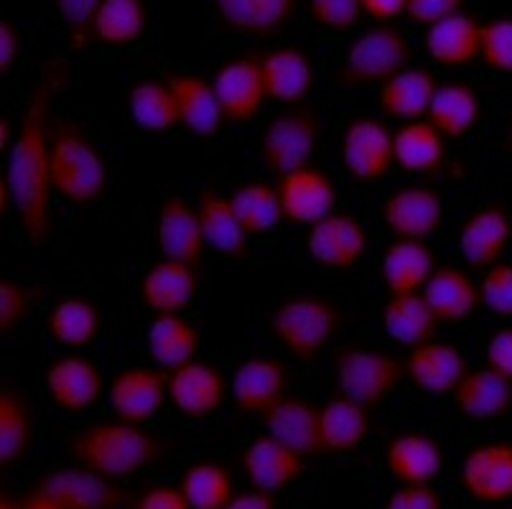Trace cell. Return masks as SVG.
Segmentation results:
<instances>
[{"label": "cell", "instance_id": "cell-37", "mask_svg": "<svg viewBox=\"0 0 512 509\" xmlns=\"http://www.w3.org/2000/svg\"><path fill=\"white\" fill-rule=\"evenodd\" d=\"M319 428L324 454H355L372 433L370 410L337 392L319 408Z\"/></svg>", "mask_w": 512, "mask_h": 509}, {"label": "cell", "instance_id": "cell-31", "mask_svg": "<svg viewBox=\"0 0 512 509\" xmlns=\"http://www.w3.org/2000/svg\"><path fill=\"white\" fill-rule=\"evenodd\" d=\"M421 293L428 306L434 308L439 324H464L482 306L479 283L469 270L456 265H439Z\"/></svg>", "mask_w": 512, "mask_h": 509}, {"label": "cell", "instance_id": "cell-51", "mask_svg": "<svg viewBox=\"0 0 512 509\" xmlns=\"http://www.w3.org/2000/svg\"><path fill=\"white\" fill-rule=\"evenodd\" d=\"M385 509H444V502L431 484H400L388 497Z\"/></svg>", "mask_w": 512, "mask_h": 509}, {"label": "cell", "instance_id": "cell-26", "mask_svg": "<svg viewBox=\"0 0 512 509\" xmlns=\"http://www.w3.org/2000/svg\"><path fill=\"white\" fill-rule=\"evenodd\" d=\"M240 466L255 489L276 494L291 487L304 474V456L296 454L286 443L263 433L242 448Z\"/></svg>", "mask_w": 512, "mask_h": 509}, {"label": "cell", "instance_id": "cell-17", "mask_svg": "<svg viewBox=\"0 0 512 509\" xmlns=\"http://www.w3.org/2000/svg\"><path fill=\"white\" fill-rule=\"evenodd\" d=\"M286 364L268 354L245 357L230 377V400L240 415L263 418L288 392Z\"/></svg>", "mask_w": 512, "mask_h": 509}, {"label": "cell", "instance_id": "cell-4", "mask_svg": "<svg viewBox=\"0 0 512 509\" xmlns=\"http://www.w3.org/2000/svg\"><path fill=\"white\" fill-rule=\"evenodd\" d=\"M278 347L299 362H314L342 331V311L321 293H293L268 316Z\"/></svg>", "mask_w": 512, "mask_h": 509}, {"label": "cell", "instance_id": "cell-56", "mask_svg": "<svg viewBox=\"0 0 512 509\" xmlns=\"http://www.w3.org/2000/svg\"><path fill=\"white\" fill-rule=\"evenodd\" d=\"M362 13L375 23H393L406 16L408 0H360Z\"/></svg>", "mask_w": 512, "mask_h": 509}, {"label": "cell", "instance_id": "cell-6", "mask_svg": "<svg viewBox=\"0 0 512 509\" xmlns=\"http://www.w3.org/2000/svg\"><path fill=\"white\" fill-rule=\"evenodd\" d=\"M411 62V44L390 23L365 28L344 46L337 84L344 90L388 82Z\"/></svg>", "mask_w": 512, "mask_h": 509}, {"label": "cell", "instance_id": "cell-48", "mask_svg": "<svg viewBox=\"0 0 512 509\" xmlns=\"http://www.w3.org/2000/svg\"><path fill=\"white\" fill-rule=\"evenodd\" d=\"M479 59H482L484 67L512 74V16L492 18V21L482 23Z\"/></svg>", "mask_w": 512, "mask_h": 509}, {"label": "cell", "instance_id": "cell-1", "mask_svg": "<svg viewBox=\"0 0 512 509\" xmlns=\"http://www.w3.org/2000/svg\"><path fill=\"white\" fill-rule=\"evenodd\" d=\"M62 87L64 69L57 67H51L34 84L16 123L11 148H8V168L0 176L11 194V207L23 240L31 247H44L54 235L49 143L51 125H54V102Z\"/></svg>", "mask_w": 512, "mask_h": 509}, {"label": "cell", "instance_id": "cell-46", "mask_svg": "<svg viewBox=\"0 0 512 509\" xmlns=\"http://www.w3.org/2000/svg\"><path fill=\"white\" fill-rule=\"evenodd\" d=\"M44 286L39 283H21L16 278H0V334L11 336L23 319L44 298Z\"/></svg>", "mask_w": 512, "mask_h": 509}, {"label": "cell", "instance_id": "cell-44", "mask_svg": "<svg viewBox=\"0 0 512 509\" xmlns=\"http://www.w3.org/2000/svg\"><path fill=\"white\" fill-rule=\"evenodd\" d=\"M230 204L250 237L268 235L286 222L278 189L268 181H245L230 194Z\"/></svg>", "mask_w": 512, "mask_h": 509}, {"label": "cell", "instance_id": "cell-2", "mask_svg": "<svg viewBox=\"0 0 512 509\" xmlns=\"http://www.w3.org/2000/svg\"><path fill=\"white\" fill-rule=\"evenodd\" d=\"M69 459L77 466L95 471L105 479H125L138 474L146 466H153L161 454L164 443L143 426H133L125 420H95L79 428L67 443Z\"/></svg>", "mask_w": 512, "mask_h": 509}, {"label": "cell", "instance_id": "cell-24", "mask_svg": "<svg viewBox=\"0 0 512 509\" xmlns=\"http://www.w3.org/2000/svg\"><path fill=\"white\" fill-rule=\"evenodd\" d=\"M265 79V95L278 105L296 107L314 92L316 69L311 56L301 46H276L260 54Z\"/></svg>", "mask_w": 512, "mask_h": 509}, {"label": "cell", "instance_id": "cell-3", "mask_svg": "<svg viewBox=\"0 0 512 509\" xmlns=\"http://www.w3.org/2000/svg\"><path fill=\"white\" fill-rule=\"evenodd\" d=\"M51 189L72 207H95L110 186V166L85 128L72 120L51 125Z\"/></svg>", "mask_w": 512, "mask_h": 509}, {"label": "cell", "instance_id": "cell-53", "mask_svg": "<svg viewBox=\"0 0 512 509\" xmlns=\"http://www.w3.org/2000/svg\"><path fill=\"white\" fill-rule=\"evenodd\" d=\"M464 11V0H408L406 16L421 26H434L444 18Z\"/></svg>", "mask_w": 512, "mask_h": 509}, {"label": "cell", "instance_id": "cell-49", "mask_svg": "<svg viewBox=\"0 0 512 509\" xmlns=\"http://www.w3.org/2000/svg\"><path fill=\"white\" fill-rule=\"evenodd\" d=\"M306 13L314 26L324 28L329 34H349L365 16L360 0H309Z\"/></svg>", "mask_w": 512, "mask_h": 509}, {"label": "cell", "instance_id": "cell-38", "mask_svg": "<svg viewBox=\"0 0 512 509\" xmlns=\"http://www.w3.org/2000/svg\"><path fill=\"white\" fill-rule=\"evenodd\" d=\"M426 120L446 140L467 138L482 120L479 92L469 82H462V79H446L436 87L434 102H431Z\"/></svg>", "mask_w": 512, "mask_h": 509}, {"label": "cell", "instance_id": "cell-58", "mask_svg": "<svg viewBox=\"0 0 512 509\" xmlns=\"http://www.w3.org/2000/svg\"><path fill=\"white\" fill-rule=\"evenodd\" d=\"M21 504H23V509H67L64 504H59L57 499H51V497H46V494L34 492V489H29V492L23 494Z\"/></svg>", "mask_w": 512, "mask_h": 509}, {"label": "cell", "instance_id": "cell-21", "mask_svg": "<svg viewBox=\"0 0 512 509\" xmlns=\"http://www.w3.org/2000/svg\"><path fill=\"white\" fill-rule=\"evenodd\" d=\"M199 293L197 265L161 258L143 270L138 298L153 316L184 314Z\"/></svg>", "mask_w": 512, "mask_h": 509}, {"label": "cell", "instance_id": "cell-16", "mask_svg": "<svg viewBox=\"0 0 512 509\" xmlns=\"http://www.w3.org/2000/svg\"><path fill=\"white\" fill-rule=\"evenodd\" d=\"M306 255L329 270L355 268L367 252L365 224L352 212H334L306 232Z\"/></svg>", "mask_w": 512, "mask_h": 509}, {"label": "cell", "instance_id": "cell-36", "mask_svg": "<svg viewBox=\"0 0 512 509\" xmlns=\"http://www.w3.org/2000/svg\"><path fill=\"white\" fill-rule=\"evenodd\" d=\"M482 44V21L472 13H456L426 28L423 51L441 67H464L479 56Z\"/></svg>", "mask_w": 512, "mask_h": 509}, {"label": "cell", "instance_id": "cell-8", "mask_svg": "<svg viewBox=\"0 0 512 509\" xmlns=\"http://www.w3.org/2000/svg\"><path fill=\"white\" fill-rule=\"evenodd\" d=\"M339 161L357 184H377L395 166L393 130L372 115L347 120L339 133Z\"/></svg>", "mask_w": 512, "mask_h": 509}, {"label": "cell", "instance_id": "cell-13", "mask_svg": "<svg viewBox=\"0 0 512 509\" xmlns=\"http://www.w3.org/2000/svg\"><path fill=\"white\" fill-rule=\"evenodd\" d=\"M459 484L479 504H505L512 499V441L497 438L472 446L459 466Z\"/></svg>", "mask_w": 512, "mask_h": 509}, {"label": "cell", "instance_id": "cell-7", "mask_svg": "<svg viewBox=\"0 0 512 509\" xmlns=\"http://www.w3.org/2000/svg\"><path fill=\"white\" fill-rule=\"evenodd\" d=\"M321 133H324V125L311 107L296 105L276 112L263 125L258 140L265 171L281 179L296 168L309 166L314 153L319 151Z\"/></svg>", "mask_w": 512, "mask_h": 509}, {"label": "cell", "instance_id": "cell-5", "mask_svg": "<svg viewBox=\"0 0 512 509\" xmlns=\"http://www.w3.org/2000/svg\"><path fill=\"white\" fill-rule=\"evenodd\" d=\"M332 370L339 395L367 410L380 408L398 390L400 382L406 380L403 359L388 349L357 347V344L334 352Z\"/></svg>", "mask_w": 512, "mask_h": 509}, {"label": "cell", "instance_id": "cell-18", "mask_svg": "<svg viewBox=\"0 0 512 509\" xmlns=\"http://www.w3.org/2000/svg\"><path fill=\"white\" fill-rule=\"evenodd\" d=\"M230 395L225 372L214 364L194 359L179 370L169 372V403L181 418L202 420L220 413Z\"/></svg>", "mask_w": 512, "mask_h": 509}, {"label": "cell", "instance_id": "cell-11", "mask_svg": "<svg viewBox=\"0 0 512 509\" xmlns=\"http://www.w3.org/2000/svg\"><path fill=\"white\" fill-rule=\"evenodd\" d=\"M31 489L57 499L67 509H120L133 502L130 494L113 479H105L77 464L46 471L31 484Z\"/></svg>", "mask_w": 512, "mask_h": 509}, {"label": "cell", "instance_id": "cell-25", "mask_svg": "<svg viewBox=\"0 0 512 509\" xmlns=\"http://www.w3.org/2000/svg\"><path fill=\"white\" fill-rule=\"evenodd\" d=\"M385 471L400 484H431L444 471V448L421 431L395 433L383 451Z\"/></svg>", "mask_w": 512, "mask_h": 509}, {"label": "cell", "instance_id": "cell-14", "mask_svg": "<svg viewBox=\"0 0 512 509\" xmlns=\"http://www.w3.org/2000/svg\"><path fill=\"white\" fill-rule=\"evenodd\" d=\"M212 84L225 120L232 125H245L258 118L263 102L268 100L260 54H242L220 64Z\"/></svg>", "mask_w": 512, "mask_h": 509}, {"label": "cell", "instance_id": "cell-32", "mask_svg": "<svg viewBox=\"0 0 512 509\" xmlns=\"http://www.w3.org/2000/svg\"><path fill=\"white\" fill-rule=\"evenodd\" d=\"M436 87H439V82H436L434 74L428 72L426 67H413V64H408L406 69H400L398 74H393L388 82L380 84L377 107H380L385 118L403 120V123L423 120L428 115V110H431Z\"/></svg>", "mask_w": 512, "mask_h": 509}, {"label": "cell", "instance_id": "cell-35", "mask_svg": "<svg viewBox=\"0 0 512 509\" xmlns=\"http://www.w3.org/2000/svg\"><path fill=\"white\" fill-rule=\"evenodd\" d=\"M202 347V334L184 314H158L148 326L146 349L153 367L174 372L194 362Z\"/></svg>", "mask_w": 512, "mask_h": 509}, {"label": "cell", "instance_id": "cell-20", "mask_svg": "<svg viewBox=\"0 0 512 509\" xmlns=\"http://www.w3.org/2000/svg\"><path fill=\"white\" fill-rule=\"evenodd\" d=\"M156 247L161 258L199 265L207 250L197 204L184 194H169L156 212Z\"/></svg>", "mask_w": 512, "mask_h": 509}, {"label": "cell", "instance_id": "cell-15", "mask_svg": "<svg viewBox=\"0 0 512 509\" xmlns=\"http://www.w3.org/2000/svg\"><path fill=\"white\" fill-rule=\"evenodd\" d=\"M276 189L281 196L283 217L291 224L311 227V224L337 212V181L314 163L281 176Z\"/></svg>", "mask_w": 512, "mask_h": 509}, {"label": "cell", "instance_id": "cell-41", "mask_svg": "<svg viewBox=\"0 0 512 509\" xmlns=\"http://www.w3.org/2000/svg\"><path fill=\"white\" fill-rule=\"evenodd\" d=\"M148 26L146 0H105L95 18L92 41L110 49H130L146 39Z\"/></svg>", "mask_w": 512, "mask_h": 509}, {"label": "cell", "instance_id": "cell-61", "mask_svg": "<svg viewBox=\"0 0 512 509\" xmlns=\"http://www.w3.org/2000/svg\"><path fill=\"white\" fill-rule=\"evenodd\" d=\"M0 509H23V504L16 502V499L3 489V494H0Z\"/></svg>", "mask_w": 512, "mask_h": 509}, {"label": "cell", "instance_id": "cell-33", "mask_svg": "<svg viewBox=\"0 0 512 509\" xmlns=\"http://www.w3.org/2000/svg\"><path fill=\"white\" fill-rule=\"evenodd\" d=\"M436 268L434 250L421 240H393L380 258V278L388 296L421 293Z\"/></svg>", "mask_w": 512, "mask_h": 509}, {"label": "cell", "instance_id": "cell-19", "mask_svg": "<svg viewBox=\"0 0 512 509\" xmlns=\"http://www.w3.org/2000/svg\"><path fill=\"white\" fill-rule=\"evenodd\" d=\"M512 240V219L502 204H484L464 217L456 250L469 270H487L500 263Z\"/></svg>", "mask_w": 512, "mask_h": 509}, {"label": "cell", "instance_id": "cell-23", "mask_svg": "<svg viewBox=\"0 0 512 509\" xmlns=\"http://www.w3.org/2000/svg\"><path fill=\"white\" fill-rule=\"evenodd\" d=\"M403 367H406V380L416 390L436 395V398L451 395L469 370L462 349L441 339H431V342L408 349Z\"/></svg>", "mask_w": 512, "mask_h": 509}, {"label": "cell", "instance_id": "cell-45", "mask_svg": "<svg viewBox=\"0 0 512 509\" xmlns=\"http://www.w3.org/2000/svg\"><path fill=\"white\" fill-rule=\"evenodd\" d=\"M179 489L192 509H222L235 497L230 471L214 461H202L184 469Z\"/></svg>", "mask_w": 512, "mask_h": 509}, {"label": "cell", "instance_id": "cell-29", "mask_svg": "<svg viewBox=\"0 0 512 509\" xmlns=\"http://www.w3.org/2000/svg\"><path fill=\"white\" fill-rule=\"evenodd\" d=\"M260 420H263V428L268 436L286 443L288 448H293L304 459L324 454L319 428V408L311 405L309 400L299 398V395H286L281 403L273 405Z\"/></svg>", "mask_w": 512, "mask_h": 509}, {"label": "cell", "instance_id": "cell-27", "mask_svg": "<svg viewBox=\"0 0 512 509\" xmlns=\"http://www.w3.org/2000/svg\"><path fill=\"white\" fill-rule=\"evenodd\" d=\"M202 222L204 240L217 255L227 260H248L250 258V235L237 219L230 204V196L222 194L214 186H202L194 199Z\"/></svg>", "mask_w": 512, "mask_h": 509}, {"label": "cell", "instance_id": "cell-54", "mask_svg": "<svg viewBox=\"0 0 512 509\" xmlns=\"http://www.w3.org/2000/svg\"><path fill=\"white\" fill-rule=\"evenodd\" d=\"M130 504L133 509H192L181 489L169 484H148Z\"/></svg>", "mask_w": 512, "mask_h": 509}, {"label": "cell", "instance_id": "cell-9", "mask_svg": "<svg viewBox=\"0 0 512 509\" xmlns=\"http://www.w3.org/2000/svg\"><path fill=\"white\" fill-rule=\"evenodd\" d=\"M169 400V372L148 364H130L107 382V405L115 418L146 426Z\"/></svg>", "mask_w": 512, "mask_h": 509}, {"label": "cell", "instance_id": "cell-43", "mask_svg": "<svg viewBox=\"0 0 512 509\" xmlns=\"http://www.w3.org/2000/svg\"><path fill=\"white\" fill-rule=\"evenodd\" d=\"M46 326L59 347L77 352L90 347L100 334V311L90 298L64 296L49 308Z\"/></svg>", "mask_w": 512, "mask_h": 509}, {"label": "cell", "instance_id": "cell-34", "mask_svg": "<svg viewBox=\"0 0 512 509\" xmlns=\"http://www.w3.org/2000/svg\"><path fill=\"white\" fill-rule=\"evenodd\" d=\"M395 166L411 176L434 179L446 166V138L423 120H411L393 130Z\"/></svg>", "mask_w": 512, "mask_h": 509}, {"label": "cell", "instance_id": "cell-50", "mask_svg": "<svg viewBox=\"0 0 512 509\" xmlns=\"http://www.w3.org/2000/svg\"><path fill=\"white\" fill-rule=\"evenodd\" d=\"M479 293H482V306L490 314L512 319V263L500 260L492 268H487L479 278Z\"/></svg>", "mask_w": 512, "mask_h": 509}, {"label": "cell", "instance_id": "cell-22", "mask_svg": "<svg viewBox=\"0 0 512 509\" xmlns=\"http://www.w3.org/2000/svg\"><path fill=\"white\" fill-rule=\"evenodd\" d=\"M212 8L227 34L265 41L291 26L299 0H212Z\"/></svg>", "mask_w": 512, "mask_h": 509}, {"label": "cell", "instance_id": "cell-10", "mask_svg": "<svg viewBox=\"0 0 512 509\" xmlns=\"http://www.w3.org/2000/svg\"><path fill=\"white\" fill-rule=\"evenodd\" d=\"M44 392L62 413H85L105 398L107 385L102 370L90 357L64 352L46 364Z\"/></svg>", "mask_w": 512, "mask_h": 509}, {"label": "cell", "instance_id": "cell-60", "mask_svg": "<svg viewBox=\"0 0 512 509\" xmlns=\"http://www.w3.org/2000/svg\"><path fill=\"white\" fill-rule=\"evenodd\" d=\"M502 151L510 153V156H512V107H510V112H507L505 135H502Z\"/></svg>", "mask_w": 512, "mask_h": 509}, {"label": "cell", "instance_id": "cell-59", "mask_svg": "<svg viewBox=\"0 0 512 509\" xmlns=\"http://www.w3.org/2000/svg\"><path fill=\"white\" fill-rule=\"evenodd\" d=\"M13 135H16V125L11 123V118H8V115H3V118H0V148H3V151H8V148H11Z\"/></svg>", "mask_w": 512, "mask_h": 509}, {"label": "cell", "instance_id": "cell-28", "mask_svg": "<svg viewBox=\"0 0 512 509\" xmlns=\"http://www.w3.org/2000/svg\"><path fill=\"white\" fill-rule=\"evenodd\" d=\"M454 408L469 423H492L512 410V380L497 375L490 367L467 370L451 392Z\"/></svg>", "mask_w": 512, "mask_h": 509}, {"label": "cell", "instance_id": "cell-39", "mask_svg": "<svg viewBox=\"0 0 512 509\" xmlns=\"http://www.w3.org/2000/svg\"><path fill=\"white\" fill-rule=\"evenodd\" d=\"M383 331L388 339H393L400 347L413 349L418 344H426L436 339L439 331V319L434 308L428 306L423 293H400V296H388L383 303Z\"/></svg>", "mask_w": 512, "mask_h": 509}, {"label": "cell", "instance_id": "cell-47", "mask_svg": "<svg viewBox=\"0 0 512 509\" xmlns=\"http://www.w3.org/2000/svg\"><path fill=\"white\" fill-rule=\"evenodd\" d=\"M62 26L69 31L74 49H85L92 41V28L105 0H49Z\"/></svg>", "mask_w": 512, "mask_h": 509}, {"label": "cell", "instance_id": "cell-55", "mask_svg": "<svg viewBox=\"0 0 512 509\" xmlns=\"http://www.w3.org/2000/svg\"><path fill=\"white\" fill-rule=\"evenodd\" d=\"M21 54V28L11 18H0V74L6 77Z\"/></svg>", "mask_w": 512, "mask_h": 509}, {"label": "cell", "instance_id": "cell-52", "mask_svg": "<svg viewBox=\"0 0 512 509\" xmlns=\"http://www.w3.org/2000/svg\"><path fill=\"white\" fill-rule=\"evenodd\" d=\"M484 367L512 380V326H500L484 344Z\"/></svg>", "mask_w": 512, "mask_h": 509}, {"label": "cell", "instance_id": "cell-30", "mask_svg": "<svg viewBox=\"0 0 512 509\" xmlns=\"http://www.w3.org/2000/svg\"><path fill=\"white\" fill-rule=\"evenodd\" d=\"M166 82L171 84L176 102H179L181 128H186L189 135L202 140L220 133L227 120L220 100H217V92H214L212 79L192 72H174L166 77Z\"/></svg>", "mask_w": 512, "mask_h": 509}, {"label": "cell", "instance_id": "cell-42", "mask_svg": "<svg viewBox=\"0 0 512 509\" xmlns=\"http://www.w3.org/2000/svg\"><path fill=\"white\" fill-rule=\"evenodd\" d=\"M128 112L146 133H169L181 125L179 102L166 79H141L128 90Z\"/></svg>", "mask_w": 512, "mask_h": 509}, {"label": "cell", "instance_id": "cell-12", "mask_svg": "<svg viewBox=\"0 0 512 509\" xmlns=\"http://www.w3.org/2000/svg\"><path fill=\"white\" fill-rule=\"evenodd\" d=\"M444 199L421 184L398 186L380 202V219L395 240H421L436 235L444 224Z\"/></svg>", "mask_w": 512, "mask_h": 509}, {"label": "cell", "instance_id": "cell-57", "mask_svg": "<svg viewBox=\"0 0 512 509\" xmlns=\"http://www.w3.org/2000/svg\"><path fill=\"white\" fill-rule=\"evenodd\" d=\"M222 509H276V497L263 489H248V492L235 494Z\"/></svg>", "mask_w": 512, "mask_h": 509}, {"label": "cell", "instance_id": "cell-40", "mask_svg": "<svg viewBox=\"0 0 512 509\" xmlns=\"http://www.w3.org/2000/svg\"><path fill=\"white\" fill-rule=\"evenodd\" d=\"M36 418L29 398L18 387H0V466L11 469L31 454Z\"/></svg>", "mask_w": 512, "mask_h": 509}]
</instances>
